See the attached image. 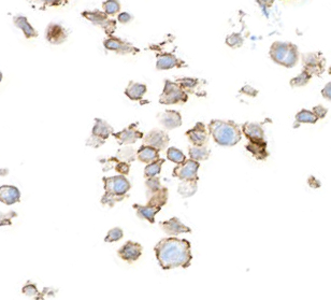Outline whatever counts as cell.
<instances>
[{"instance_id": "obj_31", "label": "cell", "mask_w": 331, "mask_h": 300, "mask_svg": "<svg viewBox=\"0 0 331 300\" xmlns=\"http://www.w3.org/2000/svg\"><path fill=\"white\" fill-rule=\"evenodd\" d=\"M164 163H165L164 158H158L157 161L148 164L144 169V177L148 179V177L157 176L160 173V171H162V167Z\"/></svg>"}, {"instance_id": "obj_46", "label": "cell", "mask_w": 331, "mask_h": 300, "mask_svg": "<svg viewBox=\"0 0 331 300\" xmlns=\"http://www.w3.org/2000/svg\"><path fill=\"white\" fill-rule=\"evenodd\" d=\"M308 183L311 187H313V189H317V187H320V182L316 179L315 176H310Z\"/></svg>"}, {"instance_id": "obj_42", "label": "cell", "mask_w": 331, "mask_h": 300, "mask_svg": "<svg viewBox=\"0 0 331 300\" xmlns=\"http://www.w3.org/2000/svg\"><path fill=\"white\" fill-rule=\"evenodd\" d=\"M240 94H244V95H247L249 97H256L258 95V91L255 89L251 85H244L240 89Z\"/></svg>"}, {"instance_id": "obj_16", "label": "cell", "mask_w": 331, "mask_h": 300, "mask_svg": "<svg viewBox=\"0 0 331 300\" xmlns=\"http://www.w3.org/2000/svg\"><path fill=\"white\" fill-rule=\"evenodd\" d=\"M159 226L162 228L167 235L170 236H177L179 233H191L192 229L179 221L177 218H171L168 221L160 222Z\"/></svg>"}, {"instance_id": "obj_15", "label": "cell", "mask_w": 331, "mask_h": 300, "mask_svg": "<svg viewBox=\"0 0 331 300\" xmlns=\"http://www.w3.org/2000/svg\"><path fill=\"white\" fill-rule=\"evenodd\" d=\"M174 67L182 68L186 67V64L183 61L178 59L174 54L171 53H159L157 54V63L156 69L157 70H169Z\"/></svg>"}, {"instance_id": "obj_47", "label": "cell", "mask_w": 331, "mask_h": 300, "mask_svg": "<svg viewBox=\"0 0 331 300\" xmlns=\"http://www.w3.org/2000/svg\"><path fill=\"white\" fill-rule=\"evenodd\" d=\"M63 2H45L46 6H57V5H62Z\"/></svg>"}, {"instance_id": "obj_7", "label": "cell", "mask_w": 331, "mask_h": 300, "mask_svg": "<svg viewBox=\"0 0 331 300\" xmlns=\"http://www.w3.org/2000/svg\"><path fill=\"white\" fill-rule=\"evenodd\" d=\"M82 16L86 18L87 21H89L94 25L101 27L108 37L113 36V34L116 31V21L111 20L103 11H84L82 12Z\"/></svg>"}, {"instance_id": "obj_34", "label": "cell", "mask_w": 331, "mask_h": 300, "mask_svg": "<svg viewBox=\"0 0 331 300\" xmlns=\"http://www.w3.org/2000/svg\"><path fill=\"white\" fill-rule=\"evenodd\" d=\"M312 79V76L311 74H309L307 71L305 70H302V72L299 74V76L295 77L294 79H291L289 84H290V86L291 87H294V88H298V87H302V86H305L307 85V84L311 81Z\"/></svg>"}, {"instance_id": "obj_25", "label": "cell", "mask_w": 331, "mask_h": 300, "mask_svg": "<svg viewBox=\"0 0 331 300\" xmlns=\"http://www.w3.org/2000/svg\"><path fill=\"white\" fill-rule=\"evenodd\" d=\"M147 92V87L144 84L137 83L134 81H130L127 88L125 89V95L134 101H138L143 98L144 94Z\"/></svg>"}, {"instance_id": "obj_5", "label": "cell", "mask_w": 331, "mask_h": 300, "mask_svg": "<svg viewBox=\"0 0 331 300\" xmlns=\"http://www.w3.org/2000/svg\"><path fill=\"white\" fill-rule=\"evenodd\" d=\"M187 101H188V95L177 83L171 82L170 80L165 81L164 91L159 97V104L177 105V104H185Z\"/></svg>"}, {"instance_id": "obj_45", "label": "cell", "mask_w": 331, "mask_h": 300, "mask_svg": "<svg viewBox=\"0 0 331 300\" xmlns=\"http://www.w3.org/2000/svg\"><path fill=\"white\" fill-rule=\"evenodd\" d=\"M321 95H323V97L325 99H328V100L331 99V83L330 82H328L326 84V86L323 88V91H321Z\"/></svg>"}, {"instance_id": "obj_2", "label": "cell", "mask_w": 331, "mask_h": 300, "mask_svg": "<svg viewBox=\"0 0 331 300\" xmlns=\"http://www.w3.org/2000/svg\"><path fill=\"white\" fill-rule=\"evenodd\" d=\"M207 128L214 141L221 146H233L242 138L240 126L233 121L212 119Z\"/></svg>"}, {"instance_id": "obj_44", "label": "cell", "mask_w": 331, "mask_h": 300, "mask_svg": "<svg viewBox=\"0 0 331 300\" xmlns=\"http://www.w3.org/2000/svg\"><path fill=\"white\" fill-rule=\"evenodd\" d=\"M132 20V16L128 12H122L117 16V21L122 24H127Z\"/></svg>"}, {"instance_id": "obj_4", "label": "cell", "mask_w": 331, "mask_h": 300, "mask_svg": "<svg viewBox=\"0 0 331 300\" xmlns=\"http://www.w3.org/2000/svg\"><path fill=\"white\" fill-rule=\"evenodd\" d=\"M270 57L271 59L286 68L295 67L299 61V51L297 45L291 42H273L270 48Z\"/></svg>"}, {"instance_id": "obj_35", "label": "cell", "mask_w": 331, "mask_h": 300, "mask_svg": "<svg viewBox=\"0 0 331 300\" xmlns=\"http://www.w3.org/2000/svg\"><path fill=\"white\" fill-rule=\"evenodd\" d=\"M103 8V12H105L108 16H113L121 11V4L116 0H108V2H105L102 4Z\"/></svg>"}, {"instance_id": "obj_9", "label": "cell", "mask_w": 331, "mask_h": 300, "mask_svg": "<svg viewBox=\"0 0 331 300\" xmlns=\"http://www.w3.org/2000/svg\"><path fill=\"white\" fill-rule=\"evenodd\" d=\"M103 46H105L107 50L113 51V52H115L121 55L137 54L140 52V50L138 48H136L135 45H132L131 43L118 38V37H114V36H111L105 41H103Z\"/></svg>"}, {"instance_id": "obj_36", "label": "cell", "mask_w": 331, "mask_h": 300, "mask_svg": "<svg viewBox=\"0 0 331 300\" xmlns=\"http://www.w3.org/2000/svg\"><path fill=\"white\" fill-rule=\"evenodd\" d=\"M145 186H146V196L152 195L162 189V183H160V179L158 176L154 177H148L145 180Z\"/></svg>"}, {"instance_id": "obj_1", "label": "cell", "mask_w": 331, "mask_h": 300, "mask_svg": "<svg viewBox=\"0 0 331 300\" xmlns=\"http://www.w3.org/2000/svg\"><path fill=\"white\" fill-rule=\"evenodd\" d=\"M192 245L186 239L169 237L160 240L154 248L158 265L163 270L181 267L187 269L192 264Z\"/></svg>"}, {"instance_id": "obj_3", "label": "cell", "mask_w": 331, "mask_h": 300, "mask_svg": "<svg viewBox=\"0 0 331 300\" xmlns=\"http://www.w3.org/2000/svg\"><path fill=\"white\" fill-rule=\"evenodd\" d=\"M103 186H105V195L101 197V203L113 208L116 202L124 200L127 193L131 189V184L124 175L103 176Z\"/></svg>"}, {"instance_id": "obj_19", "label": "cell", "mask_w": 331, "mask_h": 300, "mask_svg": "<svg viewBox=\"0 0 331 300\" xmlns=\"http://www.w3.org/2000/svg\"><path fill=\"white\" fill-rule=\"evenodd\" d=\"M241 133L249 139V141H264V131L261 123H244Z\"/></svg>"}, {"instance_id": "obj_6", "label": "cell", "mask_w": 331, "mask_h": 300, "mask_svg": "<svg viewBox=\"0 0 331 300\" xmlns=\"http://www.w3.org/2000/svg\"><path fill=\"white\" fill-rule=\"evenodd\" d=\"M304 70L312 77H320L326 70V58L321 52L305 53L301 55Z\"/></svg>"}, {"instance_id": "obj_12", "label": "cell", "mask_w": 331, "mask_h": 300, "mask_svg": "<svg viewBox=\"0 0 331 300\" xmlns=\"http://www.w3.org/2000/svg\"><path fill=\"white\" fill-rule=\"evenodd\" d=\"M45 39L51 44L59 45L68 39V32L64 26L57 23H51L45 29Z\"/></svg>"}, {"instance_id": "obj_24", "label": "cell", "mask_w": 331, "mask_h": 300, "mask_svg": "<svg viewBox=\"0 0 331 300\" xmlns=\"http://www.w3.org/2000/svg\"><path fill=\"white\" fill-rule=\"evenodd\" d=\"M137 158L141 163L151 164L159 158V151L156 148L142 144L137 151Z\"/></svg>"}, {"instance_id": "obj_30", "label": "cell", "mask_w": 331, "mask_h": 300, "mask_svg": "<svg viewBox=\"0 0 331 300\" xmlns=\"http://www.w3.org/2000/svg\"><path fill=\"white\" fill-rule=\"evenodd\" d=\"M175 83H177L188 95V94H197L196 93L197 87L199 86L201 81L193 78H181V79H177Z\"/></svg>"}, {"instance_id": "obj_17", "label": "cell", "mask_w": 331, "mask_h": 300, "mask_svg": "<svg viewBox=\"0 0 331 300\" xmlns=\"http://www.w3.org/2000/svg\"><path fill=\"white\" fill-rule=\"evenodd\" d=\"M160 125L167 130H172L182 125V115L175 110H166L158 115Z\"/></svg>"}, {"instance_id": "obj_8", "label": "cell", "mask_w": 331, "mask_h": 300, "mask_svg": "<svg viewBox=\"0 0 331 300\" xmlns=\"http://www.w3.org/2000/svg\"><path fill=\"white\" fill-rule=\"evenodd\" d=\"M199 168L200 164L198 162L186 159L183 164L177 165L174 168L172 175L181 181H199V176H198Z\"/></svg>"}, {"instance_id": "obj_32", "label": "cell", "mask_w": 331, "mask_h": 300, "mask_svg": "<svg viewBox=\"0 0 331 300\" xmlns=\"http://www.w3.org/2000/svg\"><path fill=\"white\" fill-rule=\"evenodd\" d=\"M296 118V123H302V124H315L317 123L318 118L313 114V112L307 110V109H302L299 111L298 113L295 116Z\"/></svg>"}, {"instance_id": "obj_29", "label": "cell", "mask_w": 331, "mask_h": 300, "mask_svg": "<svg viewBox=\"0 0 331 300\" xmlns=\"http://www.w3.org/2000/svg\"><path fill=\"white\" fill-rule=\"evenodd\" d=\"M115 158L118 162H123V163H126V164L130 165V163L136 161L137 151L134 147H130V146L123 147V148L118 149Z\"/></svg>"}, {"instance_id": "obj_23", "label": "cell", "mask_w": 331, "mask_h": 300, "mask_svg": "<svg viewBox=\"0 0 331 300\" xmlns=\"http://www.w3.org/2000/svg\"><path fill=\"white\" fill-rule=\"evenodd\" d=\"M13 23L17 28H20V29L23 32L26 39H32V38H36V37H38V33L32 26V24L28 22L26 16H23V15L14 16Z\"/></svg>"}, {"instance_id": "obj_22", "label": "cell", "mask_w": 331, "mask_h": 300, "mask_svg": "<svg viewBox=\"0 0 331 300\" xmlns=\"http://www.w3.org/2000/svg\"><path fill=\"white\" fill-rule=\"evenodd\" d=\"M134 209L137 212L138 218L141 220H146L151 224L155 223V217L156 214L160 212V208H155V207H151V205H141V204H134L132 205Z\"/></svg>"}, {"instance_id": "obj_13", "label": "cell", "mask_w": 331, "mask_h": 300, "mask_svg": "<svg viewBox=\"0 0 331 300\" xmlns=\"http://www.w3.org/2000/svg\"><path fill=\"white\" fill-rule=\"evenodd\" d=\"M142 251H143V248H142L140 243L127 241L125 245L117 251V255L124 261L131 264V262L137 261L141 257Z\"/></svg>"}, {"instance_id": "obj_27", "label": "cell", "mask_w": 331, "mask_h": 300, "mask_svg": "<svg viewBox=\"0 0 331 300\" xmlns=\"http://www.w3.org/2000/svg\"><path fill=\"white\" fill-rule=\"evenodd\" d=\"M189 152V159L195 162H201V161H206L209 159L211 151L205 146H192L188 149Z\"/></svg>"}, {"instance_id": "obj_33", "label": "cell", "mask_w": 331, "mask_h": 300, "mask_svg": "<svg viewBox=\"0 0 331 300\" xmlns=\"http://www.w3.org/2000/svg\"><path fill=\"white\" fill-rule=\"evenodd\" d=\"M167 158L169 161H171L172 163H175L177 165H181L186 161V156L184 155V153L174 146L168 148Z\"/></svg>"}, {"instance_id": "obj_41", "label": "cell", "mask_w": 331, "mask_h": 300, "mask_svg": "<svg viewBox=\"0 0 331 300\" xmlns=\"http://www.w3.org/2000/svg\"><path fill=\"white\" fill-rule=\"evenodd\" d=\"M312 112H313V114L319 119V118H324L326 115H327V112H328V109L325 108L324 106H316L313 108V110H312Z\"/></svg>"}, {"instance_id": "obj_10", "label": "cell", "mask_w": 331, "mask_h": 300, "mask_svg": "<svg viewBox=\"0 0 331 300\" xmlns=\"http://www.w3.org/2000/svg\"><path fill=\"white\" fill-rule=\"evenodd\" d=\"M138 125L139 123H134L129 125L128 127L124 128L122 131H118V133H113V137L115 138L118 144H132L136 143L138 140L143 139L144 135L142 131L138 130Z\"/></svg>"}, {"instance_id": "obj_26", "label": "cell", "mask_w": 331, "mask_h": 300, "mask_svg": "<svg viewBox=\"0 0 331 300\" xmlns=\"http://www.w3.org/2000/svg\"><path fill=\"white\" fill-rule=\"evenodd\" d=\"M168 196H169L168 189L167 187L163 186L162 189L157 191L156 193L149 195V196H146L147 197V205L162 209L168 201Z\"/></svg>"}, {"instance_id": "obj_14", "label": "cell", "mask_w": 331, "mask_h": 300, "mask_svg": "<svg viewBox=\"0 0 331 300\" xmlns=\"http://www.w3.org/2000/svg\"><path fill=\"white\" fill-rule=\"evenodd\" d=\"M185 136L188 138L189 142L194 144V146H203V144L209 140V133H207L205 125L201 122H198L194 128L187 130Z\"/></svg>"}, {"instance_id": "obj_48", "label": "cell", "mask_w": 331, "mask_h": 300, "mask_svg": "<svg viewBox=\"0 0 331 300\" xmlns=\"http://www.w3.org/2000/svg\"><path fill=\"white\" fill-rule=\"evenodd\" d=\"M3 78H4V76H3V72H2V71H0V83H2V81H3Z\"/></svg>"}, {"instance_id": "obj_28", "label": "cell", "mask_w": 331, "mask_h": 300, "mask_svg": "<svg viewBox=\"0 0 331 300\" xmlns=\"http://www.w3.org/2000/svg\"><path fill=\"white\" fill-rule=\"evenodd\" d=\"M198 190V181H181L177 187V193L183 198H188L196 194Z\"/></svg>"}, {"instance_id": "obj_18", "label": "cell", "mask_w": 331, "mask_h": 300, "mask_svg": "<svg viewBox=\"0 0 331 300\" xmlns=\"http://www.w3.org/2000/svg\"><path fill=\"white\" fill-rule=\"evenodd\" d=\"M21 201V192L16 186L3 185L0 186V202L7 205H12Z\"/></svg>"}, {"instance_id": "obj_21", "label": "cell", "mask_w": 331, "mask_h": 300, "mask_svg": "<svg viewBox=\"0 0 331 300\" xmlns=\"http://www.w3.org/2000/svg\"><path fill=\"white\" fill-rule=\"evenodd\" d=\"M114 133L113 127L102 118H95V124L92 130V135L96 136L102 140H106Z\"/></svg>"}, {"instance_id": "obj_37", "label": "cell", "mask_w": 331, "mask_h": 300, "mask_svg": "<svg viewBox=\"0 0 331 300\" xmlns=\"http://www.w3.org/2000/svg\"><path fill=\"white\" fill-rule=\"evenodd\" d=\"M244 42V38L240 33H233L226 38V44L232 49L241 48Z\"/></svg>"}, {"instance_id": "obj_11", "label": "cell", "mask_w": 331, "mask_h": 300, "mask_svg": "<svg viewBox=\"0 0 331 300\" xmlns=\"http://www.w3.org/2000/svg\"><path fill=\"white\" fill-rule=\"evenodd\" d=\"M170 142V137L167 133L159 129L151 130L148 134L143 137V145H147L151 147L156 148L157 151H163Z\"/></svg>"}, {"instance_id": "obj_40", "label": "cell", "mask_w": 331, "mask_h": 300, "mask_svg": "<svg viewBox=\"0 0 331 300\" xmlns=\"http://www.w3.org/2000/svg\"><path fill=\"white\" fill-rule=\"evenodd\" d=\"M105 143H106L105 140H102V139H100V138H98V137H96V136H93V135H92V136L86 140V143H85V144H86L87 146L94 147V148H98V147H100L101 145H103Z\"/></svg>"}, {"instance_id": "obj_38", "label": "cell", "mask_w": 331, "mask_h": 300, "mask_svg": "<svg viewBox=\"0 0 331 300\" xmlns=\"http://www.w3.org/2000/svg\"><path fill=\"white\" fill-rule=\"evenodd\" d=\"M123 237H124V231H123V229L119 227H115V228H112L108 231L107 236L105 238V242H107V243L116 242V241H119Z\"/></svg>"}, {"instance_id": "obj_20", "label": "cell", "mask_w": 331, "mask_h": 300, "mask_svg": "<svg viewBox=\"0 0 331 300\" xmlns=\"http://www.w3.org/2000/svg\"><path fill=\"white\" fill-rule=\"evenodd\" d=\"M267 145L268 143L266 140L264 141H249V143L245 145V148L258 161H266L269 156Z\"/></svg>"}, {"instance_id": "obj_39", "label": "cell", "mask_w": 331, "mask_h": 300, "mask_svg": "<svg viewBox=\"0 0 331 300\" xmlns=\"http://www.w3.org/2000/svg\"><path fill=\"white\" fill-rule=\"evenodd\" d=\"M114 169L117 173H119L121 175H126L129 173L130 171V165L129 164H126V163H123V162H118L116 161L115 162V165H114Z\"/></svg>"}, {"instance_id": "obj_43", "label": "cell", "mask_w": 331, "mask_h": 300, "mask_svg": "<svg viewBox=\"0 0 331 300\" xmlns=\"http://www.w3.org/2000/svg\"><path fill=\"white\" fill-rule=\"evenodd\" d=\"M22 293L27 296H34V294H38V289L34 284H27L23 287Z\"/></svg>"}]
</instances>
